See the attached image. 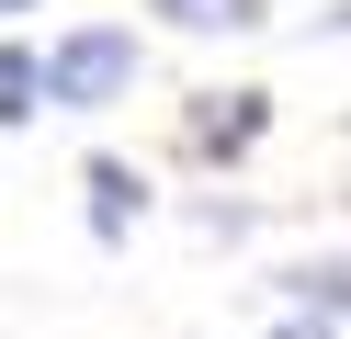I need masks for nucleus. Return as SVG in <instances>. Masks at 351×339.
Returning <instances> with one entry per match:
<instances>
[{
    "label": "nucleus",
    "instance_id": "5",
    "mask_svg": "<svg viewBox=\"0 0 351 339\" xmlns=\"http://www.w3.org/2000/svg\"><path fill=\"white\" fill-rule=\"evenodd\" d=\"M34 113H46V57L0 45V125H34Z\"/></svg>",
    "mask_w": 351,
    "mask_h": 339
},
{
    "label": "nucleus",
    "instance_id": "1",
    "mask_svg": "<svg viewBox=\"0 0 351 339\" xmlns=\"http://www.w3.org/2000/svg\"><path fill=\"white\" fill-rule=\"evenodd\" d=\"M136 90V23H69L46 45V102L57 113H102Z\"/></svg>",
    "mask_w": 351,
    "mask_h": 339
},
{
    "label": "nucleus",
    "instance_id": "8",
    "mask_svg": "<svg viewBox=\"0 0 351 339\" xmlns=\"http://www.w3.org/2000/svg\"><path fill=\"white\" fill-rule=\"evenodd\" d=\"M0 12H23V0H0Z\"/></svg>",
    "mask_w": 351,
    "mask_h": 339
},
{
    "label": "nucleus",
    "instance_id": "4",
    "mask_svg": "<svg viewBox=\"0 0 351 339\" xmlns=\"http://www.w3.org/2000/svg\"><path fill=\"white\" fill-rule=\"evenodd\" d=\"M136 170H125V158H91V238H125V226H136Z\"/></svg>",
    "mask_w": 351,
    "mask_h": 339
},
{
    "label": "nucleus",
    "instance_id": "7",
    "mask_svg": "<svg viewBox=\"0 0 351 339\" xmlns=\"http://www.w3.org/2000/svg\"><path fill=\"white\" fill-rule=\"evenodd\" d=\"M272 339H328V316H283V328Z\"/></svg>",
    "mask_w": 351,
    "mask_h": 339
},
{
    "label": "nucleus",
    "instance_id": "2",
    "mask_svg": "<svg viewBox=\"0 0 351 339\" xmlns=\"http://www.w3.org/2000/svg\"><path fill=\"white\" fill-rule=\"evenodd\" d=\"M283 305L340 328V316H351V260H295V271H283Z\"/></svg>",
    "mask_w": 351,
    "mask_h": 339
},
{
    "label": "nucleus",
    "instance_id": "3",
    "mask_svg": "<svg viewBox=\"0 0 351 339\" xmlns=\"http://www.w3.org/2000/svg\"><path fill=\"white\" fill-rule=\"evenodd\" d=\"M250 136H261V90H204V113H193V147H250Z\"/></svg>",
    "mask_w": 351,
    "mask_h": 339
},
{
    "label": "nucleus",
    "instance_id": "6",
    "mask_svg": "<svg viewBox=\"0 0 351 339\" xmlns=\"http://www.w3.org/2000/svg\"><path fill=\"white\" fill-rule=\"evenodd\" d=\"M159 23H182V34H250L261 23V0H147Z\"/></svg>",
    "mask_w": 351,
    "mask_h": 339
}]
</instances>
